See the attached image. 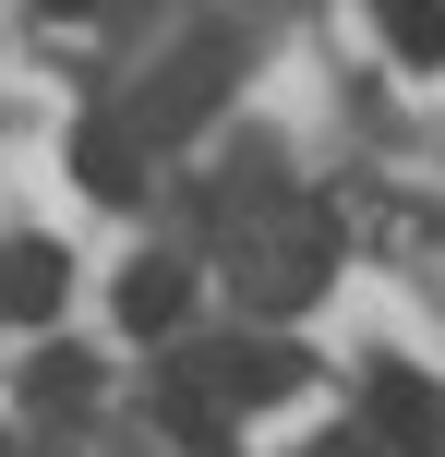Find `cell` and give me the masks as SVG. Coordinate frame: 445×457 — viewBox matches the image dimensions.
Listing matches in <instances>:
<instances>
[{"label":"cell","mask_w":445,"mask_h":457,"mask_svg":"<svg viewBox=\"0 0 445 457\" xmlns=\"http://www.w3.org/2000/svg\"><path fill=\"white\" fill-rule=\"evenodd\" d=\"M217 241H229V277L253 313H301L313 289H326L337 265V228L326 205H301V193H241V205H217Z\"/></svg>","instance_id":"cell-1"},{"label":"cell","mask_w":445,"mask_h":457,"mask_svg":"<svg viewBox=\"0 0 445 457\" xmlns=\"http://www.w3.org/2000/svg\"><path fill=\"white\" fill-rule=\"evenodd\" d=\"M181 373H205V386L229 397V410H265V397H289V386H301L313 361H301L289 337H217V349H193Z\"/></svg>","instance_id":"cell-2"},{"label":"cell","mask_w":445,"mask_h":457,"mask_svg":"<svg viewBox=\"0 0 445 457\" xmlns=\"http://www.w3.org/2000/svg\"><path fill=\"white\" fill-rule=\"evenodd\" d=\"M229 61H241L229 37H193L181 61H169L157 85H144V133H193V120L217 109V85H229Z\"/></svg>","instance_id":"cell-3"},{"label":"cell","mask_w":445,"mask_h":457,"mask_svg":"<svg viewBox=\"0 0 445 457\" xmlns=\"http://www.w3.org/2000/svg\"><path fill=\"white\" fill-rule=\"evenodd\" d=\"M72 181L96 205H133L144 193V120H72Z\"/></svg>","instance_id":"cell-4"},{"label":"cell","mask_w":445,"mask_h":457,"mask_svg":"<svg viewBox=\"0 0 445 457\" xmlns=\"http://www.w3.org/2000/svg\"><path fill=\"white\" fill-rule=\"evenodd\" d=\"M374 434L398 457H445V397L422 386V373H374Z\"/></svg>","instance_id":"cell-5"},{"label":"cell","mask_w":445,"mask_h":457,"mask_svg":"<svg viewBox=\"0 0 445 457\" xmlns=\"http://www.w3.org/2000/svg\"><path fill=\"white\" fill-rule=\"evenodd\" d=\"M181 301H193V265H169V253H133V265H120V325H133V337H169Z\"/></svg>","instance_id":"cell-6"},{"label":"cell","mask_w":445,"mask_h":457,"mask_svg":"<svg viewBox=\"0 0 445 457\" xmlns=\"http://www.w3.org/2000/svg\"><path fill=\"white\" fill-rule=\"evenodd\" d=\"M61 241H12V277H0V301H12V325H48L61 313Z\"/></svg>","instance_id":"cell-7"},{"label":"cell","mask_w":445,"mask_h":457,"mask_svg":"<svg viewBox=\"0 0 445 457\" xmlns=\"http://www.w3.org/2000/svg\"><path fill=\"white\" fill-rule=\"evenodd\" d=\"M374 24H385V48H398L409 72L445 61V0H374Z\"/></svg>","instance_id":"cell-8"},{"label":"cell","mask_w":445,"mask_h":457,"mask_svg":"<svg viewBox=\"0 0 445 457\" xmlns=\"http://www.w3.org/2000/svg\"><path fill=\"white\" fill-rule=\"evenodd\" d=\"M24 386H37V397H61V410H85V397H96V361H85V349H48Z\"/></svg>","instance_id":"cell-9"},{"label":"cell","mask_w":445,"mask_h":457,"mask_svg":"<svg viewBox=\"0 0 445 457\" xmlns=\"http://www.w3.org/2000/svg\"><path fill=\"white\" fill-rule=\"evenodd\" d=\"M37 12H61V24H85V12H96V0H37Z\"/></svg>","instance_id":"cell-10"}]
</instances>
